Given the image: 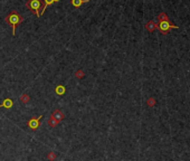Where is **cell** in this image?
I'll use <instances>...</instances> for the list:
<instances>
[{"label":"cell","instance_id":"cell-5","mask_svg":"<svg viewBox=\"0 0 190 161\" xmlns=\"http://www.w3.org/2000/svg\"><path fill=\"white\" fill-rule=\"evenodd\" d=\"M50 116H53L54 119H55V120H57L58 122H61V121L65 118V114L61 111V110H58V109H57V110H55V111L52 113V115H50Z\"/></svg>","mask_w":190,"mask_h":161},{"label":"cell","instance_id":"cell-11","mask_svg":"<svg viewBox=\"0 0 190 161\" xmlns=\"http://www.w3.org/2000/svg\"><path fill=\"white\" fill-rule=\"evenodd\" d=\"M44 1H45V4H44V6H43V8H41V15H44L45 10L47 9V7H48V6H50V4H54V0H44Z\"/></svg>","mask_w":190,"mask_h":161},{"label":"cell","instance_id":"cell-9","mask_svg":"<svg viewBox=\"0 0 190 161\" xmlns=\"http://www.w3.org/2000/svg\"><path fill=\"white\" fill-rule=\"evenodd\" d=\"M47 124H48L50 128H55V127H57V125L59 124V122L57 120H55L53 116H50L48 120H47Z\"/></svg>","mask_w":190,"mask_h":161},{"label":"cell","instance_id":"cell-2","mask_svg":"<svg viewBox=\"0 0 190 161\" xmlns=\"http://www.w3.org/2000/svg\"><path fill=\"white\" fill-rule=\"evenodd\" d=\"M159 19V25H158V29L160 30V33L163 34V35H168L170 33L171 29H177L178 26L171 24L169 20V18L164 13H160L158 16Z\"/></svg>","mask_w":190,"mask_h":161},{"label":"cell","instance_id":"cell-13","mask_svg":"<svg viewBox=\"0 0 190 161\" xmlns=\"http://www.w3.org/2000/svg\"><path fill=\"white\" fill-rule=\"evenodd\" d=\"M57 159V153L54 151H49L47 153V160L48 161H55Z\"/></svg>","mask_w":190,"mask_h":161},{"label":"cell","instance_id":"cell-6","mask_svg":"<svg viewBox=\"0 0 190 161\" xmlns=\"http://www.w3.org/2000/svg\"><path fill=\"white\" fill-rule=\"evenodd\" d=\"M146 29L148 30V31H150V33H152V31H154L155 29H158V24H155L153 20L148 21V22L146 24Z\"/></svg>","mask_w":190,"mask_h":161},{"label":"cell","instance_id":"cell-8","mask_svg":"<svg viewBox=\"0 0 190 161\" xmlns=\"http://www.w3.org/2000/svg\"><path fill=\"white\" fill-rule=\"evenodd\" d=\"M86 2H89V0H71V4L75 8H80L82 4H86Z\"/></svg>","mask_w":190,"mask_h":161},{"label":"cell","instance_id":"cell-15","mask_svg":"<svg viewBox=\"0 0 190 161\" xmlns=\"http://www.w3.org/2000/svg\"><path fill=\"white\" fill-rule=\"evenodd\" d=\"M146 104H148V105H149L150 107L154 106V105H155V100H154L153 97H150V99L148 100V102H146Z\"/></svg>","mask_w":190,"mask_h":161},{"label":"cell","instance_id":"cell-1","mask_svg":"<svg viewBox=\"0 0 190 161\" xmlns=\"http://www.w3.org/2000/svg\"><path fill=\"white\" fill-rule=\"evenodd\" d=\"M25 20V18L23 16H20L16 9H12L11 11L5 17V21L8 24L9 26H11L12 28V36L16 35V27L17 25H19L20 22Z\"/></svg>","mask_w":190,"mask_h":161},{"label":"cell","instance_id":"cell-3","mask_svg":"<svg viewBox=\"0 0 190 161\" xmlns=\"http://www.w3.org/2000/svg\"><path fill=\"white\" fill-rule=\"evenodd\" d=\"M26 7H27L32 13H35L38 18L41 17V11H39V10L43 8L41 0H27Z\"/></svg>","mask_w":190,"mask_h":161},{"label":"cell","instance_id":"cell-12","mask_svg":"<svg viewBox=\"0 0 190 161\" xmlns=\"http://www.w3.org/2000/svg\"><path fill=\"white\" fill-rule=\"evenodd\" d=\"M19 100H20L21 102L24 104H27L30 101V96H29V94H27V93H24V94L20 95V97H19Z\"/></svg>","mask_w":190,"mask_h":161},{"label":"cell","instance_id":"cell-16","mask_svg":"<svg viewBox=\"0 0 190 161\" xmlns=\"http://www.w3.org/2000/svg\"><path fill=\"white\" fill-rule=\"evenodd\" d=\"M58 1H59V0H54V2H58Z\"/></svg>","mask_w":190,"mask_h":161},{"label":"cell","instance_id":"cell-4","mask_svg":"<svg viewBox=\"0 0 190 161\" xmlns=\"http://www.w3.org/2000/svg\"><path fill=\"white\" fill-rule=\"evenodd\" d=\"M43 116L44 115H39L38 118H34L32 120H29L28 122H27L28 128L32 129V131H36L37 129L39 128V125H41V120L43 119Z\"/></svg>","mask_w":190,"mask_h":161},{"label":"cell","instance_id":"cell-7","mask_svg":"<svg viewBox=\"0 0 190 161\" xmlns=\"http://www.w3.org/2000/svg\"><path fill=\"white\" fill-rule=\"evenodd\" d=\"M14 105V101L11 99H5L2 104H0V107H5V109H11Z\"/></svg>","mask_w":190,"mask_h":161},{"label":"cell","instance_id":"cell-14","mask_svg":"<svg viewBox=\"0 0 190 161\" xmlns=\"http://www.w3.org/2000/svg\"><path fill=\"white\" fill-rule=\"evenodd\" d=\"M85 76V73H84V70H78L75 72V77L78 79H82L83 77Z\"/></svg>","mask_w":190,"mask_h":161},{"label":"cell","instance_id":"cell-10","mask_svg":"<svg viewBox=\"0 0 190 161\" xmlns=\"http://www.w3.org/2000/svg\"><path fill=\"white\" fill-rule=\"evenodd\" d=\"M65 92H66V88H65V86H63V85H57L56 87H55V93L58 95H64Z\"/></svg>","mask_w":190,"mask_h":161}]
</instances>
